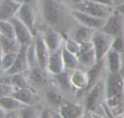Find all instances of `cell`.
Returning a JSON list of instances; mask_svg holds the SVG:
<instances>
[{"label": "cell", "mask_w": 124, "mask_h": 118, "mask_svg": "<svg viewBox=\"0 0 124 118\" xmlns=\"http://www.w3.org/2000/svg\"><path fill=\"white\" fill-rule=\"evenodd\" d=\"M15 90L16 89L13 86L3 83V82H0V99L3 97H6V96H11Z\"/></svg>", "instance_id": "33"}, {"label": "cell", "mask_w": 124, "mask_h": 118, "mask_svg": "<svg viewBox=\"0 0 124 118\" xmlns=\"http://www.w3.org/2000/svg\"><path fill=\"white\" fill-rule=\"evenodd\" d=\"M1 1H2V0H0V3H1Z\"/></svg>", "instance_id": "45"}, {"label": "cell", "mask_w": 124, "mask_h": 118, "mask_svg": "<svg viewBox=\"0 0 124 118\" xmlns=\"http://www.w3.org/2000/svg\"><path fill=\"white\" fill-rule=\"evenodd\" d=\"M103 67H104V60L97 62L94 66H92L91 68L88 69V71H87L88 77H89V88L88 89H90L93 85H95L99 81V76L101 74Z\"/></svg>", "instance_id": "24"}, {"label": "cell", "mask_w": 124, "mask_h": 118, "mask_svg": "<svg viewBox=\"0 0 124 118\" xmlns=\"http://www.w3.org/2000/svg\"><path fill=\"white\" fill-rule=\"evenodd\" d=\"M124 96V77L120 74L108 73L105 80L106 104L113 109L120 105Z\"/></svg>", "instance_id": "1"}, {"label": "cell", "mask_w": 124, "mask_h": 118, "mask_svg": "<svg viewBox=\"0 0 124 118\" xmlns=\"http://www.w3.org/2000/svg\"><path fill=\"white\" fill-rule=\"evenodd\" d=\"M110 49L119 54H122L124 52V38L122 36L113 38Z\"/></svg>", "instance_id": "32"}, {"label": "cell", "mask_w": 124, "mask_h": 118, "mask_svg": "<svg viewBox=\"0 0 124 118\" xmlns=\"http://www.w3.org/2000/svg\"><path fill=\"white\" fill-rule=\"evenodd\" d=\"M71 15L82 26H85L89 29H92V30H101L105 23H106V20L105 18H99V17H95V16H92L90 15H87L85 13H82V12H79L78 10H74L72 9L71 10Z\"/></svg>", "instance_id": "7"}, {"label": "cell", "mask_w": 124, "mask_h": 118, "mask_svg": "<svg viewBox=\"0 0 124 118\" xmlns=\"http://www.w3.org/2000/svg\"><path fill=\"white\" fill-rule=\"evenodd\" d=\"M72 9L78 10L79 12L85 13L95 17L105 18V19H107L114 12V8L108 7V6L96 3L94 1H91V0H83L82 2L78 4H75L73 5Z\"/></svg>", "instance_id": "3"}, {"label": "cell", "mask_w": 124, "mask_h": 118, "mask_svg": "<svg viewBox=\"0 0 124 118\" xmlns=\"http://www.w3.org/2000/svg\"><path fill=\"white\" fill-rule=\"evenodd\" d=\"M27 49H28V45H21L20 49L17 52L16 61L13 67L7 73H5L6 75H11L16 74H24L30 70L28 60H27Z\"/></svg>", "instance_id": "10"}, {"label": "cell", "mask_w": 124, "mask_h": 118, "mask_svg": "<svg viewBox=\"0 0 124 118\" xmlns=\"http://www.w3.org/2000/svg\"><path fill=\"white\" fill-rule=\"evenodd\" d=\"M83 0H71V2L73 3V5H75V4H78V3H80V2H82Z\"/></svg>", "instance_id": "42"}, {"label": "cell", "mask_w": 124, "mask_h": 118, "mask_svg": "<svg viewBox=\"0 0 124 118\" xmlns=\"http://www.w3.org/2000/svg\"><path fill=\"white\" fill-rule=\"evenodd\" d=\"M0 47L3 53L8 52H18L21 44L16 39H10L4 36H0Z\"/></svg>", "instance_id": "22"}, {"label": "cell", "mask_w": 124, "mask_h": 118, "mask_svg": "<svg viewBox=\"0 0 124 118\" xmlns=\"http://www.w3.org/2000/svg\"><path fill=\"white\" fill-rule=\"evenodd\" d=\"M106 60V65L108 70V73L110 74H120L121 70V54L109 50L108 54L105 57Z\"/></svg>", "instance_id": "19"}, {"label": "cell", "mask_w": 124, "mask_h": 118, "mask_svg": "<svg viewBox=\"0 0 124 118\" xmlns=\"http://www.w3.org/2000/svg\"><path fill=\"white\" fill-rule=\"evenodd\" d=\"M62 48L56 52L50 53L46 71L47 72V74H49L51 75L58 74L66 70L65 66H64L63 58H62Z\"/></svg>", "instance_id": "16"}, {"label": "cell", "mask_w": 124, "mask_h": 118, "mask_svg": "<svg viewBox=\"0 0 124 118\" xmlns=\"http://www.w3.org/2000/svg\"><path fill=\"white\" fill-rule=\"evenodd\" d=\"M39 118H51V112H50V110L48 108H46V107L42 108Z\"/></svg>", "instance_id": "35"}, {"label": "cell", "mask_w": 124, "mask_h": 118, "mask_svg": "<svg viewBox=\"0 0 124 118\" xmlns=\"http://www.w3.org/2000/svg\"><path fill=\"white\" fill-rule=\"evenodd\" d=\"M72 87L77 90H84L89 88V77L88 74L82 70H74L70 74Z\"/></svg>", "instance_id": "17"}, {"label": "cell", "mask_w": 124, "mask_h": 118, "mask_svg": "<svg viewBox=\"0 0 124 118\" xmlns=\"http://www.w3.org/2000/svg\"><path fill=\"white\" fill-rule=\"evenodd\" d=\"M42 36L50 53L60 50L62 48V44L65 43L66 40L60 32L54 29H47Z\"/></svg>", "instance_id": "13"}, {"label": "cell", "mask_w": 124, "mask_h": 118, "mask_svg": "<svg viewBox=\"0 0 124 118\" xmlns=\"http://www.w3.org/2000/svg\"><path fill=\"white\" fill-rule=\"evenodd\" d=\"M16 1H17L20 4H31V5H33V3H35L37 0H16Z\"/></svg>", "instance_id": "39"}, {"label": "cell", "mask_w": 124, "mask_h": 118, "mask_svg": "<svg viewBox=\"0 0 124 118\" xmlns=\"http://www.w3.org/2000/svg\"><path fill=\"white\" fill-rule=\"evenodd\" d=\"M6 112L1 108V106H0V118H5L6 117Z\"/></svg>", "instance_id": "41"}, {"label": "cell", "mask_w": 124, "mask_h": 118, "mask_svg": "<svg viewBox=\"0 0 124 118\" xmlns=\"http://www.w3.org/2000/svg\"><path fill=\"white\" fill-rule=\"evenodd\" d=\"M62 58H63V62H64V66L65 69L68 70H77L78 63V56L71 53L70 51H68L66 48H62Z\"/></svg>", "instance_id": "25"}, {"label": "cell", "mask_w": 124, "mask_h": 118, "mask_svg": "<svg viewBox=\"0 0 124 118\" xmlns=\"http://www.w3.org/2000/svg\"><path fill=\"white\" fill-rule=\"evenodd\" d=\"M41 110L39 111V109L35 105L24 106L23 108L18 110L17 118H39Z\"/></svg>", "instance_id": "28"}, {"label": "cell", "mask_w": 124, "mask_h": 118, "mask_svg": "<svg viewBox=\"0 0 124 118\" xmlns=\"http://www.w3.org/2000/svg\"><path fill=\"white\" fill-rule=\"evenodd\" d=\"M25 74H26V77L28 79L30 86L33 89L43 88V87L46 86L48 83L47 72L46 70H43L40 67L32 68Z\"/></svg>", "instance_id": "12"}, {"label": "cell", "mask_w": 124, "mask_h": 118, "mask_svg": "<svg viewBox=\"0 0 124 118\" xmlns=\"http://www.w3.org/2000/svg\"><path fill=\"white\" fill-rule=\"evenodd\" d=\"M64 48H66L68 51L78 56L80 50V44L72 38H67L64 43Z\"/></svg>", "instance_id": "31"}, {"label": "cell", "mask_w": 124, "mask_h": 118, "mask_svg": "<svg viewBox=\"0 0 124 118\" xmlns=\"http://www.w3.org/2000/svg\"><path fill=\"white\" fill-rule=\"evenodd\" d=\"M91 1H94L96 3L102 4V5H105L108 7H111V8H115L118 5L117 0H91Z\"/></svg>", "instance_id": "34"}, {"label": "cell", "mask_w": 124, "mask_h": 118, "mask_svg": "<svg viewBox=\"0 0 124 118\" xmlns=\"http://www.w3.org/2000/svg\"><path fill=\"white\" fill-rule=\"evenodd\" d=\"M16 17L18 18L30 30L34 38L39 34L36 27V11L33 5L21 4Z\"/></svg>", "instance_id": "5"}, {"label": "cell", "mask_w": 124, "mask_h": 118, "mask_svg": "<svg viewBox=\"0 0 124 118\" xmlns=\"http://www.w3.org/2000/svg\"><path fill=\"white\" fill-rule=\"evenodd\" d=\"M113 37L106 34L102 30H95L93 32L91 43L93 44V49L96 54L97 62L103 61L111 48V44Z\"/></svg>", "instance_id": "4"}, {"label": "cell", "mask_w": 124, "mask_h": 118, "mask_svg": "<svg viewBox=\"0 0 124 118\" xmlns=\"http://www.w3.org/2000/svg\"><path fill=\"white\" fill-rule=\"evenodd\" d=\"M78 59L79 64H81L87 68H91L92 66H94L97 63V58H96L94 49H91L89 51H86V52L78 55Z\"/></svg>", "instance_id": "26"}, {"label": "cell", "mask_w": 124, "mask_h": 118, "mask_svg": "<svg viewBox=\"0 0 124 118\" xmlns=\"http://www.w3.org/2000/svg\"><path fill=\"white\" fill-rule=\"evenodd\" d=\"M16 55H17V52L3 53V56H2V69H3L4 74H5V73H7L13 67V65H14V63L16 61Z\"/></svg>", "instance_id": "29"}, {"label": "cell", "mask_w": 124, "mask_h": 118, "mask_svg": "<svg viewBox=\"0 0 124 118\" xmlns=\"http://www.w3.org/2000/svg\"><path fill=\"white\" fill-rule=\"evenodd\" d=\"M52 79L54 84L56 85L57 88L62 89V90H70L72 88L71 84V79H70V74L64 71L58 74L52 75Z\"/></svg>", "instance_id": "23"}, {"label": "cell", "mask_w": 124, "mask_h": 118, "mask_svg": "<svg viewBox=\"0 0 124 118\" xmlns=\"http://www.w3.org/2000/svg\"><path fill=\"white\" fill-rule=\"evenodd\" d=\"M97 117H95V118H102V117H100V116H98V115H96Z\"/></svg>", "instance_id": "43"}, {"label": "cell", "mask_w": 124, "mask_h": 118, "mask_svg": "<svg viewBox=\"0 0 124 118\" xmlns=\"http://www.w3.org/2000/svg\"><path fill=\"white\" fill-rule=\"evenodd\" d=\"M114 11H116L117 13H119L120 15H122L124 16V2L121 3V4H118L115 8H114Z\"/></svg>", "instance_id": "36"}, {"label": "cell", "mask_w": 124, "mask_h": 118, "mask_svg": "<svg viewBox=\"0 0 124 118\" xmlns=\"http://www.w3.org/2000/svg\"><path fill=\"white\" fill-rule=\"evenodd\" d=\"M34 46H35V52H36L38 65L43 70H46L49 56H50V51L47 48L42 35L38 34L34 38Z\"/></svg>", "instance_id": "11"}, {"label": "cell", "mask_w": 124, "mask_h": 118, "mask_svg": "<svg viewBox=\"0 0 124 118\" xmlns=\"http://www.w3.org/2000/svg\"><path fill=\"white\" fill-rule=\"evenodd\" d=\"M13 27H14V31H15V36L16 41L21 44V45H29L33 41H34V37L32 35V33L30 32V30L16 17H14L12 19L9 20Z\"/></svg>", "instance_id": "9"}, {"label": "cell", "mask_w": 124, "mask_h": 118, "mask_svg": "<svg viewBox=\"0 0 124 118\" xmlns=\"http://www.w3.org/2000/svg\"><path fill=\"white\" fill-rule=\"evenodd\" d=\"M11 96L16 98L25 106L35 105V103L38 102V99H39L35 89H33L32 87L16 89Z\"/></svg>", "instance_id": "14"}, {"label": "cell", "mask_w": 124, "mask_h": 118, "mask_svg": "<svg viewBox=\"0 0 124 118\" xmlns=\"http://www.w3.org/2000/svg\"><path fill=\"white\" fill-rule=\"evenodd\" d=\"M21 4L16 0H2L0 3V20H10L16 17Z\"/></svg>", "instance_id": "15"}, {"label": "cell", "mask_w": 124, "mask_h": 118, "mask_svg": "<svg viewBox=\"0 0 124 118\" xmlns=\"http://www.w3.org/2000/svg\"><path fill=\"white\" fill-rule=\"evenodd\" d=\"M2 56H3V51L0 47V77L4 75V72H3V69H2Z\"/></svg>", "instance_id": "38"}, {"label": "cell", "mask_w": 124, "mask_h": 118, "mask_svg": "<svg viewBox=\"0 0 124 118\" xmlns=\"http://www.w3.org/2000/svg\"><path fill=\"white\" fill-rule=\"evenodd\" d=\"M0 106L6 113H10L16 110H20L25 105L13 96H6L0 99Z\"/></svg>", "instance_id": "21"}, {"label": "cell", "mask_w": 124, "mask_h": 118, "mask_svg": "<svg viewBox=\"0 0 124 118\" xmlns=\"http://www.w3.org/2000/svg\"><path fill=\"white\" fill-rule=\"evenodd\" d=\"M58 112L63 118H81L84 113V108L78 103H66L60 106Z\"/></svg>", "instance_id": "18"}, {"label": "cell", "mask_w": 124, "mask_h": 118, "mask_svg": "<svg viewBox=\"0 0 124 118\" xmlns=\"http://www.w3.org/2000/svg\"><path fill=\"white\" fill-rule=\"evenodd\" d=\"M123 1H124V0H123Z\"/></svg>", "instance_id": "46"}, {"label": "cell", "mask_w": 124, "mask_h": 118, "mask_svg": "<svg viewBox=\"0 0 124 118\" xmlns=\"http://www.w3.org/2000/svg\"><path fill=\"white\" fill-rule=\"evenodd\" d=\"M105 94V82L103 80H99L95 85H93L85 98V108L88 111H94L99 103L102 94Z\"/></svg>", "instance_id": "8"}, {"label": "cell", "mask_w": 124, "mask_h": 118, "mask_svg": "<svg viewBox=\"0 0 124 118\" xmlns=\"http://www.w3.org/2000/svg\"><path fill=\"white\" fill-rule=\"evenodd\" d=\"M44 20L51 25H58L64 17V7L62 2L57 0H38Z\"/></svg>", "instance_id": "2"}, {"label": "cell", "mask_w": 124, "mask_h": 118, "mask_svg": "<svg viewBox=\"0 0 124 118\" xmlns=\"http://www.w3.org/2000/svg\"><path fill=\"white\" fill-rule=\"evenodd\" d=\"M93 32H94V30L89 29V28L79 24V26H77L72 31V35H71L70 38L74 39L75 41L78 42L79 44L86 43V42H91Z\"/></svg>", "instance_id": "20"}, {"label": "cell", "mask_w": 124, "mask_h": 118, "mask_svg": "<svg viewBox=\"0 0 124 118\" xmlns=\"http://www.w3.org/2000/svg\"><path fill=\"white\" fill-rule=\"evenodd\" d=\"M51 118H63V117L59 112H54V113H51Z\"/></svg>", "instance_id": "40"}, {"label": "cell", "mask_w": 124, "mask_h": 118, "mask_svg": "<svg viewBox=\"0 0 124 118\" xmlns=\"http://www.w3.org/2000/svg\"><path fill=\"white\" fill-rule=\"evenodd\" d=\"M57 1H59V2H62V3H63V0H57Z\"/></svg>", "instance_id": "44"}, {"label": "cell", "mask_w": 124, "mask_h": 118, "mask_svg": "<svg viewBox=\"0 0 124 118\" xmlns=\"http://www.w3.org/2000/svg\"><path fill=\"white\" fill-rule=\"evenodd\" d=\"M101 30L113 38L124 35V16L114 11L113 14L107 18L106 23Z\"/></svg>", "instance_id": "6"}, {"label": "cell", "mask_w": 124, "mask_h": 118, "mask_svg": "<svg viewBox=\"0 0 124 118\" xmlns=\"http://www.w3.org/2000/svg\"><path fill=\"white\" fill-rule=\"evenodd\" d=\"M46 99L51 103L55 105H62L63 104V95L56 89H48L45 93Z\"/></svg>", "instance_id": "27"}, {"label": "cell", "mask_w": 124, "mask_h": 118, "mask_svg": "<svg viewBox=\"0 0 124 118\" xmlns=\"http://www.w3.org/2000/svg\"><path fill=\"white\" fill-rule=\"evenodd\" d=\"M120 74L124 77V52L121 54V70H120Z\"/></svg>", "instance_id": "37"}, {"label": "cell", "mask_w": 124, "mask_h": 118, "mask_svg": "<svg viewBox=\"0 0 124 118\" xmlns=\"http://www.w3.org/2000/svg\"><path fill=\"white\" fill-rule=\"evenodd\" d=\"M0 34L10 39H16L14 27L9 20H0Z\"/></svg>", "instance_id": "30"}]
</instances>
